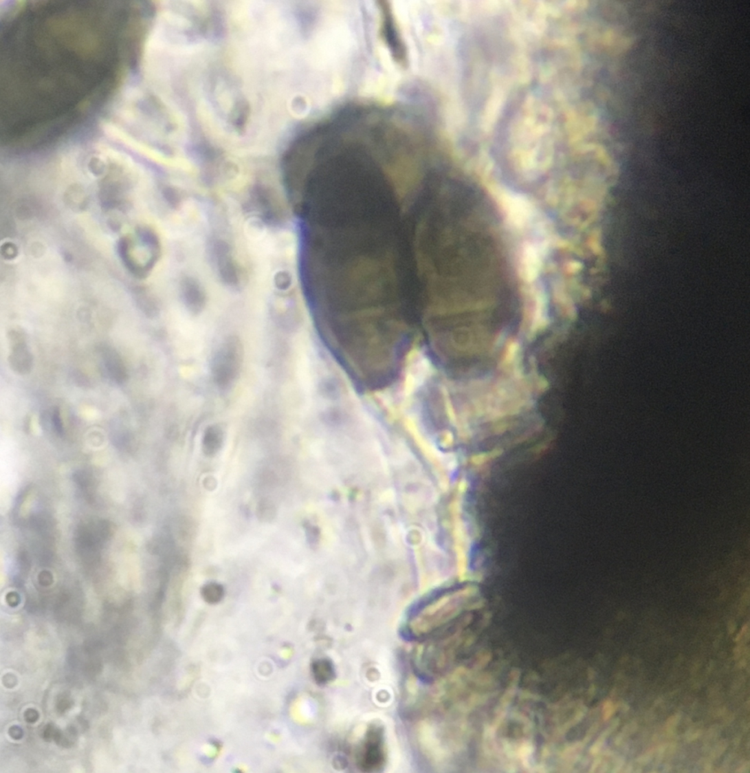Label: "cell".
<instances>
[{
  "label": "cell",
  "instance_id": "277c9868",
  "mask_svg": "<svg viewBox=\"0 0 750 773\" xmlns=\"http://www.w3.org/2000/svg\"><path fill=\"white\" fill-rule=\"evenodd\" d=\"M358 766L362 771H381L386 761L384 730L377 724L370 725L355 752Z\"/></svg>",
  "mask_w": 750,
  "mask_h": 773
},
{
  "label": "cell",
  "instance_id": "52a82bcc",
  "mask_svg": "<svg viewBox=\"0 0 750 773\" xmlns=\"http://www.w3.org/2000/svg\"><path fill=\"white\" fill-rule=\"evenodd\" d=\"M103 368L108 378L118 384L125 382L126 369L117 352L109 349L102 351Z\"/></svg>",
  "mask_w": 750,
  "mask_h": 773
},
{
  "label": "cell",
  "instance_id": "3957f363",
  "mask_svg": "<svg viewBox=\"0 0 750 773\" xmlns=\"http://www.w3.org/2000/svg\"><path fill=\"white\" fill-rule=\"evenodd\" d=\"M492 190L509 226L520 231L541 226L538 208L528 197L500 184Z\"/></svg>",
  "mask_w": 750,
  "mask_h": 773
},
{
  "label": "cell",
  "instance_id": "5b68a950",
  "mask_svg": "<svg viewBox=\"0 0 750 773\" xmlns=\"http://www.w3.org/2000/svg\"><path fill=\"white\" fill-rule=\"evenodd\" d=\"M548 252L545 238H533L525 241L520 248L519 270L522 279L529 284H535L542 270Z\"/></svg>",
  "mask_w": 750,
  "mask_h": 773
},
{
  "label": "cell",
  "instance_id": "7a4b0ae2",
  "mask_svg": "<svg viewBox=\"0 0 750 773\" xmlns=\"http://www.w3.org/2000/svg\"><path fill=\"white\" fill-rule=\"evenodd\" d=\"M474 587L456 592L439 599L417 613L408 624L412 635L422 637L454 618L461 611L463 602L476 593Z\"/></svg>",
  "mask_w": 750,
  "mask_h": 773
},
{
  "label": "cell",
  "instance_id": "7c38bea8",
  "mask_svg": "<svg viewBox=\"0 0 750 773\" xmlns=\"http://www.w3.org/2000/svg\"><path fill=\"white\" fill-rule=\"evenodd\" d=\"M51 424L54 430L56 431L58 434L61 435L63 432V424L61 422L60 412L57 409H54L51 415Z\"/></svg>",
  "mask_w": 750,
  "mask_h": 773
},
{
  "label": "cell",
  "instance_id": "4fadbf2b",
  "mask_svg": "<svg viewBox=\"0 0 750 773\" xmlns=\"http://www.w3.org/2000/svg\"><path fill=\"white\" fill-rule=\"evenodd\" d=\"M500 451L494 450V451L489 453H483V454L478 455L476 456H474V457L473 459V461L475 464H476V465H481V464H482L483 462H485V461L489 460L490 459L494 458V457H496V456H497L498 455H500Z\"/></svg>",
  "mask_w": 750,
  "mask_h": 773
},
{
  "label": "cell",
  "instance_id": "9c48e42d",
  "mask_svg": "<svg viewBox=\"0 0 750 773\" xmlns=\"http://www.w3.org/2000/svg\"><path fill=\"white\" fill-rule=\"evenodd\" d=\"M313 673L316 682L320 684L329 683L335 676L331 663L324 660L314 663Z\"/></svg>",
  "mask_w": 750,
  "mask_h": 773
},
{
  "label": "cell",
  "instance_id": "ba28073f",
  "mask_svg": "<svg viewBox=\"0 0 750 773\" xmlns=\"http://www.w3.org/2000/svg\"><path fill=\"white\" fill-rule=\"evenodd\" d=\"M201 595L208 604H219L224 597V587L218 583H208L201 589Z\"/></svg>",
  "mask_w": 750,
  "mask_h": 773
},
{
  "label": "cell",
  "instance_id": "8fae6325",
  "mask_svg": "<svg viewBox=\"0 0 750 773\" xmlns=\"http://www.w3.org/2000/svg\"><path fill=\"white\" fill-rule=\"evenodd\" d=\"M520 345L519 343L512 342L507 346V350L505 354V358L503 360V364L504 366L511 365L514 360L516 358L518 353H519Z\"/></svg>",
  "mask_w": 750,
  "mask_h": 773
},
{
  "label": "cell",
  "instance_id": "8992f818",
  "mask_svg": "<svg viewBox=\"0 0 750 773\" xmlns=\"http://www.w3.org/2000/svg\"><path fill=\"white\" fill-rule=\"evenodd\" d=\"M10 345L11 368L19 374H28L33 368L34 360L26 336L22 331L13 330L10 334Z\"/></svg>",
  "mask_w": 750,
  "mask_h": 773
},
{
  "label": "cell",
  "instance_id": "30bf717a",
  "mask_svg": "<svg viewBox=\"0 0 750 773\" xmlns=\"http://www.w3.org/2000/svg\"><path fill=\"white\" fill-rule=\"evenodd\" d=\"M257 515L258 519L263 522L273 521L276 516V508L272 502L267 500L260 501L257 508Z\"/></svg>",
  "mask_w": 750,
  "mask_h": 773
},
{
  "label": "cell",
  "instance_id": "6da1fadb",
  "mask_svg": "<svg viewBox=\"0 0 750 773\" xmlns=\"http://www.w3.org/2000/svg\"><path fill=\"white\" fill-rule=\"evenodd\" d=\"M122 64L102 15L67 3L26 10L2 28V110L30 128L72 124L106 103Z\"/></svg>",
  "mask_w": 750,
  "mask_h": 773
}]
</instances>
